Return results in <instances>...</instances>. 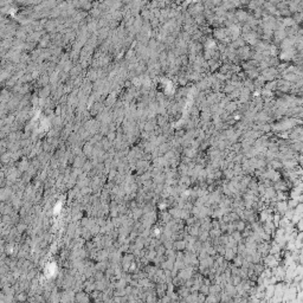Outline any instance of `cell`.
Instances as JSON below:
<instances>
[{
  "label": "cell",
  "instance_id": "6da1fadb",
  "mask_svg": "<svg viewBox=\"0 0 303 303\" xmlns=\"http://www.w3.org/2000/svg\"><path fill=\"white\" fill-rule=\"evenodd\" d=\"M16 300L19 301L20 303H24L25 301L27 300V296H26V294H24V292H20V294H18V295L16 296Z\"/></svg>",
  "mask_w": 303,
  "mask_h": 303
}]
</instances>
